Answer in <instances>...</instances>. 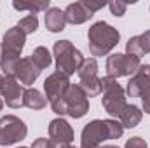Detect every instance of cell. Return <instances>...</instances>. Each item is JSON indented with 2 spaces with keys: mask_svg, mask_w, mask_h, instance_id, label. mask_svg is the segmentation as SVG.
I'll use <instances>...</instances> for the list:
<instances>
[{
  "mask_svg": "<svg viewBox=\"0 0 150 148\" xmlns=\"http://www.w3.org/2000/svg\"><path fill=\"white\" fill-rule=\"evenodd\" d=\"M32 148H56V145H54L51 140L38 138V140H35V143H33V147H32Z\"/></svg>",
  "mask_w": 150,
  "mask_h": 148,
  "instance_id": "27",
  "label": "cell"
},
{
  "mask_svg": "<svg viewBox=\"0 0 150 148\" xmlns=\"http://www.w3.org/2000/svg\"><path fill=\"white\" fill-rule=\"evenodd\" d=\"M2 59H4V45L0 44V65H2Z\"/></svg>",
  "mask_w": 150,
  "mask_h": 148,
  "instance_id": "29",
  "label": "cell"
},
{
  "mask_svg": "<svg viewBox=\"0 0 150 148\" xmlns=\"http://www.w3.org/2000/svg\"><path fill=\"white\" fill-rule=\"evenodd\" d=\"M40 75V70L32 63L30 58H21L19 59V65H18V70H16V78L25 84V85H32Z\"/></svg>",
  "mask_w": 150,
  "mask_h": 148,
  "instance_id": "15",
  "label": "cell"
},
{
  "mask_svg": "<svg viewBox=\"0 0 150 148\" xmlns=\"http://www.w3.org/2000/svg\"><path fill=\"white\" fill-rule=\"evenodd\" d=\"M12 7L16 11H32V14L42 12V11H49V0H42V2H12Z\"/></svg>",
  "mask_w": 150,
  "mask_h": 148,
  "instance_id": "21",
  "label": "cell"
},
{
  "mask_svg": "<svg viewBox=\"0 0 150 148\" xmlns=\"http://www.w3.org/2000/svg\"><path fill=\"white\" fill-rule=\"evenodd\" d=\"M108 138V131L105 125V120H93L89 124H86V127L82 129L80 134V148H98L100 143H103Z\"/></svg>",
  "mask_w": 150,
  "mask_h": 148,
  "instance_id": "8",
  "label": "cell"
},
{
  "mask_svg": "<svg viewBox=\"0 0 150 148\" xmlns=\"http://www.w3.org/2000/svg\"><path fill=\"white\" fill-rule=\"evenodd\" d=\"M30 59H32V63L37 66L38 70L42 72L44 68H47V66L51 65L52 56H51V52H49L45 47H37V49L33 51V54L30 56Z\"/></svg>",
  "mask_w": 150,
  "mask_h": 148,
  "instance_id": "20",
  "label": "cell"
},
{
  "mask_svg": "<svg viewBox=\"0 0 150 148\" xmlns=\"http://www.w3.org/2000/svg\"><path fill=\"white\" fill-rule=\"evenodd\" d=\"M4 78H5V77H4V75H0V91H2V85H4Z\"/></svg>",
  "mask_w": 150,
  "mask_h": 148,
  "instance_id": "31",
  "label": "cell"
},
{
  "mask_svg": "<svg viewBox=\"0 0 150 148\" xmlns=\"http://www.w3.org/2000/svg\"><path fill=\"white\" fill-rule=\"evenodd\" d=\"M0 94H2V98L5 99V105H7V106H11V108H21V106H25V103H23V94H25V91H23L21 84L18 82V78H14V77H5Z\"/></svg>",
  "mask_w": 150,
  "mask_h": 148,
  "instance_id": "10",
  "label": "cell"
},
{
  "mask_svg": "<svg viewBox=\"0 0 150 148\" xmlns=\"http://www.w3.org/2000/svg\"><path fill=\"white\" fill-rule=\"evenodd\" d=\"M100 148H119V147H115V145H103V147H100Z\"/></svg>",
  "mask_w": 150,
  "mask_h": 148,
  "instance_id": "32",
  "label": "cell"
},
{
  "mask_svg": "<svg viewBox=\"0 0 150 148\" xmlns=\"http://www.w3.org/2000/svg\"><path fill=\"white\" fill-rule=\"evenodd\" d=\"M82 4H84V5L87 7V11H89V12H93V14H94L96 11H100V9H103V7L107 5L105 2H91V0H84Z\"/></svg>",
  "mask_w": 150,
  "mask_h": 148,
  "instance_id": "26",
  "label": "cell"
},
{
  "mask_svg": "<svg viewBox=\"0 0 150 148\" xmlns=\"http://www.w3.org/2000/svg\"><path fill=\"white\" fill-rule=\"evenodd\" d=\"M23 103H25V106H28L32 110H42L47 105V98H44L42 92L37 89H26L23 94Z\"/></svg>",
  "mask_w": 150,
  "mask_h": 148,
  "instance_id": "19",
  "label": "cell"
},
{
  "mask_svg": "<svg viewBox=\"0 0 150 148\" xmlns=\"http://www.w3.org/2000/svg\"><path fill=\"white\" fill-rule=\"evenodd\" d=\"M149 87H150V65H142L138 68V72L127 82L126 92L129 94V98H142L143 92Z\"/></svg>",
  "mask_w": 150,
  "mask_h": 148,
  "instance_id": "11",
  "label": "cell"
},
{
  "mask_svg": "<svg viewBox=\"0 0 150 148\" xmlns=\"http://www.w3.org/2000/svg\"><path fill=\"white\" fill-rule=\"evenodd\" d=\"M70 80L68 77L59 72L51 73L45 82H44V89H45V98L51 103V108L58 115H67V92L70 89Z\"/></svg>",
  "mask_w": 150,
  "mask_h": 148,
  "instance_id": "2",
  "label": "cell"
},
{
  "mask_svg": "<svg viewBox=\"0 0 150 148\" xmlns=\"http://www.w3.org/2000/svg\"><path fill=\"white\" fill-rule=\"evenodd\" d=\"M18 28H19V30H21L25 35L37 32V28H38V18H37V14H28L26 18L19 19V23H18Z\"/></svg>",
  "mask_w": 150,
  "mask_h": 148,
  "instance_id": "22",
  "label": "cell"
},
{
  "mask_svg": "<svg viewBox=\"0 0 150 148\" xmlns=\"http://www.w3.org/2000/svg\"><path fill=\"white\" fill-rule=\"evenodd\" d=\"M142 117H143V111L140 110L138 106H134V105H127L124 111L120 113V124H122V127H127V129H133V127H136L140 122H142Z\"/></svg>",
  "mask_w": 150,
  "mask_h": 148,
  "instance_id": "18",
  "label": "cell"
},
{
  "mask_svg": "<svg viewBox=\"0 0 150 148\" xmlns=\"http://www.w3.org/2000/svg\"><path fill=\"white\" fill-rule=\"evenodd\" d=\"M28 134V129L25 122L16 115H5L0 118V145L9 147L16 141L25 140Z\"/></svg>",
  "mask_w": 150,
  "mask_h": 148,
  "instance_id": "6",
  "label": "cell"
},
{
  "mask_svg": "<svg viewBox=\"0 0 150 148\" xmlns=\"http://www.w3.org/2000/svg\"><path fill=\"white\" fill-rule=\"evenodd\" d=\"M101 84H103V99H101L103 108L112 117H120V113L127 106L124 89L117 84L115 78H110V77H103Z\"/></svg>",
  "mask_w": 150,
  "mask_h": 148,
  "instance_id": "4",
  "label": "cell"
},
{
  "mask_svg": "<svg viewBox=\"0 0 150 148\" xmlns=\"http://www.w3.org/2000/svg\"><path fill=\"white\" fill-rule=\"evenodd\" d=\"M49 140L54 145H70L74 141V129L65 118H54L49 124Z\"/></svg>",
  "mask_w": 150,
  "mask_h": 148,
  "instance_id": "12",
  "label": "cell"
},
{
  "mask_svg": "<svg viewBox=\"0 0 150 148\" xmlns=\"http://www.w3.org/2000/svg\"><path fill=\"white\" fill-rule=\"evenodd\" d=\"M126 148H149L147 141L140 136H134V138H129L126 141Z\"/></svg>",
  "mask_w": 150,
  "mask_h": 148,
  "instance_id": "25",
  "label": "cell"
},
{
  "mask_svg": "<svg viewBox=\"0 0 150 148\" xmlns=\"http://www.w3.org/2000/svg\"><path fill=\"white\" fill-rule=\"evenodd\" d=\"M142 103H143V111L150 115V87L143 92V96H142Z\"/></svg>",
  "mask_w": 150,
  "mask_h": 148,
  "instance_id": "28",
  "label": "cell"
},
{
  "mask_svg": "<svg viewBox=\"0 0 150 148\" xmlns=\"http://www.w3.org/2000/svg\"><path fill=\"white\" fill-rule=\"evenodd\" d=\"M105 125H107V131H108V138L110 140H119L124 132V127L120 122L113 120V118H107L105 120Z\"/></svg>",
  "mask_w": 150,
  "mask_h": 148,
  "instance_id": "23",
  "label": "cell"
},
{
  "mask_svg": "<svg viewBox=\"0 0 150 148\" xmlns=\"http://www.w3.org/2000/svg\"><path fill=\"white\" fill-rule=\"evenodd\" d=\"M98 148H100V147H98Z\"/></svg>",
  "mask_w": 150,
  "mask_h": 148,
  "instance_id": "35",
  "label": "cell"
},
{
  "mask_svg": "<svg viewBox=\"0 0 150 148\" xmlns=\"http://www.w3.org/2000/svg\"><path fill=\"white\" fill-rule=\"evenodd\" d=\"M91 18H93V12H89L82 2H74L65 9V19L70 25H82Z\"/></svg>",
  "mask_w": 150,
  "mask_h": 148,
  "instance_id": "16",
  "label": "cell"
},
{
  "mask_svg": "<svg viewBox=\"0 0 150 148\" xmlns=\"http://www.w3.org/2000/svg\"><path fill=\"white\" fill-rule=\"evenodd\" d=\"M87 40H89V52L93 56H105L119 44L120 33L108 23L98 21L89 28Z\"/></svg>",
  "mask_w": 150,
  "mask_h": 148,
  "instance_id": "1",
  "label": "cell"
},
{
  "mask_svg": "<svg viewBox=\"0 0 150 148\" xmlns=\"http://www.w3.org/2000/svg\"><path fill=\"white\" fill-rule=\"evenodd\" d=\"M142 66L140 58L131 56V54H112L107 59V77L110 78H119L126 75H133L138 72Z\"/></svg>",
  "mask_w": 150,
  "mask_h": 148,
  "instance_id": "7",
  "label": "cell"
},
{
  "mask_svg": "<svg viewBox=\"0 0 150 148\" xmlns=\"http://www.w3.org/2000/svg\"><path fill=\"white\" fill-rule=\"evenodd\" d=\"M89 111V99L87 94L80 89V85H70L67 92V115L72 118H82Z\"/></svg>",
  "mask_w": 150,
  "mask_h": 148,
  "instance_id": "9",
  "label": "cell"
},
{
  "mask_svg": "<svg viewBox=\"0 0 150 148\" xmlns=\"http://www.w3.org/2000/svg\"><path fill=\"white\" fill-rule=\"evenodd\" d=\"M25 42H26V35H25L18 26H14V28H11V30H7V32H5L2 45H4V49H5V51L14 52V54H18V56H19V54H21V51H23V47H25Z\"/></svg>",
  "mask_w": 150,
  "mask_h": 148,
  "instance_id": "14",
  "label": "cell"
},
{
  "mask_svg": "<svg viewBox=\"0 0 150 148\" xmlns=\"http://www.w3.org/2000/svg\"><path fill=\"white\" fill-rule=\"evenodd\" d=\"M79 78H80V89L87 94V98H94L103 92L101 78L98 77V63L94 58L84 59L82 66L79 68Z\"/></svg>",
  "mask_w": 150,
  "mask_h": 148,
  "instance_id": "5",
  "label": "cell"
},
{
  "mask_svg": "<svg viewBox=\"0 0 150 148\" xmlns=\"http://www.w3.org/2000/svg\"><path fill=\"white\" fill-rule=\"evenodd\" d=\"M45 26L49 32L52 33H59L65 30L67 26V19H65V11L58 9V7H51L45 12Z\"/></svg>",
  "mask_w": 150,
  "mask_h": 148,
  "instance_id": "17",
  "label": "cell"
},
{
  "mask_svg": "<svg viewBox=\"0 0 150 148\" xmlns=\"http://www.w3.org/2000/svg\"><path fill=\"white\" fill-rule=\"evenodd\" d=\"M19 148H26V147H19Z\"/></svg>",
  "mask_w": 150,
  "mask_h": 148,
  "instance_id": "34",
  "label": "cell"
},
{
  "mask_svg": "<svg viewBox=\"0 0 150 148\" xmlns=\"http://www.w3.org/2000/svg\"><path fill=\"white\" fill-rule=\"evenodd\" d=\"M149 52H150V30H147L142 35L131 37L126 44V54L142 58V56H145Z\"/></svg>",
  "mask_w": 150,
  "mask_h": 148,
  "instance_id": "13",
  "label": "cell"
},
{
  "mask_svg": "<svg viewBox=\"0 0 150 148\" xmlns=\"http://www.w3.org/2000/svg\"><path fill=\"white\" fill-rule=\"evenodd\" d=\"M2 106H4V99L0 98V110H2Z\"/></svg>",
  "mask_w": 150,
  "mask_h": 148,
  "instance_id": "33",
  "label": "cell"
},
{
  "mask_svg": "<svg viewBox=\"0 0 150 148\" xmlns=\"http://www.w3.org/2000/svg\"><path fill=\"white\" fill-rule=\"evenodd\" d=\"M52 52H54V59H56V70L59 73L67 75V77L79 72V68L84 63L82 52L79 49H75L70 40H58V42H54Z\"/></svg>",
  "mask_w": 150,
  "mask_h": 148,
  "instance_id": "3",
  "label": "cell"
},
{
  "mask_svg": "<svg viewBox=\"0 0 150 148\" xmlns=\"http://www.w3.org/2000/svg\"><path fill=\"white\" fill-rule=\"evenodd\" d=\"M56 148H75L72 145H56Z\"/></svg>",
  "mask_w": 150,
  "mask_h": 148,
  "instance_id": "30",
  "label": "cell"
},
{
  "mask_svg": "<svg viewBox=\"0 0 150 148\" xmlns=\"http://www.w3.org/2000/svg\"><path fill=\"white\" fill-rule=\"evenodd\" d=\"M108 7H110V12H112L113 16L120 18V16H124V12L127 9V4L126 2H120V0H113V2L108 4Z\"/></svg>",
  "mask_w": 150,
  "mask_h": 148,
  "instance_id": "24",
  "label": "cell"
}]
</instances>
